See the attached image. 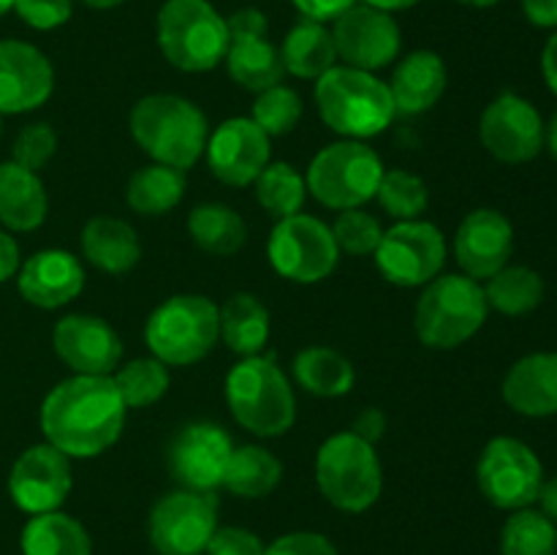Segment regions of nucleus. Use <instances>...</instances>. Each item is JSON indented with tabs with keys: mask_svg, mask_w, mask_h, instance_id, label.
<instances>
[{
	"mask_svg": "<svg viewBox=\"0 0 557 555\" xmlns=\"http://www.w3.org/2000/svg\"><path fill=\"white\" fill-rule=\"evenodd\" d=\"M125 403L112 375H74L54 386L41 406L47 444L69 457H96L120 439Z\"/></svg>",
	"mask_w": 557,
	"mask_h": 555,
	"instance_id": "obj_1",
	"label": "nucleus"
},
{
	"mask_svg": "<svg viewBox=\"0 0 557 555\" xmlns=\"http://www.w3.org/2000/svg\"><path fill=\"white\" fill-rule=\"evenodd\" d=\"M319 114L335 134L370 139L397 118L389 85L370 71L335 65L315 79Z\"/></svg>",
	"mask_w": 557,
	"mask_h": 555,
	"instance_id": "obj_2",
	"label": "nucleus"
},
{
	"mask_svg": "<svg viewBox=\"0 0 557 555\" xmlns=\"http://www.w3.org/2000/svg\"><path fill=\"white\" fill-rule=\"evenodd\" d=\"M131 134L136 145L174 169H190L207 150L210 128L196 103L169 92H156L136 101L131 109Z\"/></svg>",
	"mask_w": 557,
	"mask_h": 555,
	"instance_id": "obj_3",
	"label": "nucleus"
},
{
	"mask_svg": "<svg viewBox=\"0 0 557 555\" xmlns=\"http://www.w3.org/2000/svg\"><path fill=\"white\" fill-rule=\"evenodd\" d=\"M232 417L256 435H283L297 419V400L283 370L270 357H245L226 375Z\"/></svg>",
	"mask_w": 557,
	"mask_h": 555,
	"instance_id": "obj_4",
	"label": "nucleus"
},
{
	"mask_svg": "<svg viewBox=\"0 0 557 555\" xmlns=\"http://www.w3.org/2000/svg\"><path fill=\"white\" fill-rule=\"evenodd\" d=\"M158 47L174 69L201 74L226 60L228 22L210 0H166L158 11Z\"/></svg>",
	"mask_w": 557,
	"mask_h": 555,
	"instance_id": "obj_5",
	"label": "nucleus"
},
{
	"mask_svg": "<svg viewBox=\"0 0 557 555\" xmlns=\"http://www.w3.org/2000/svg\"><path fill=\"white\" fill-rule=\"evenodd\" d=\"M490 313L479 281L468 275H441L424 286L417 303V335L428 348H457L471 341Z\"/></svg>",
	"mask_w": 557,
	"mask_h": 555,
	"instance_id": "obj_6",
	"label": "nucleus"
},
{
	"mask_svg": "<svg viewBox=\"0 0 557 555\" xmlns=\"http://www.w3.org/2000/svg\"><path fill=\"white\" fill-rule=\"evenodd\" d=\"M315 482L321 495L341 511L370 509L384 488L375 446L357 433H337L315 455Z\"/></svg>",
	"mask_w": 557,
	"mask_h": 555,
	"instance_id": "obj_7",
	"label": "nucleus"
},
{
	"mask_svg": "<svg viewBox=\"0 0 557 555\" xmlns=\"http://www.w3.org/2000/svg\"><path fill=\"white\" fill-rule=\"evenodd\" d=\"M221 337V319L212 299L177 294L158 305L147 319L145 341L163 365H194L212 351Z\"/></svg>",
	"mask_w": 557,
	"mask_h": 555,
	"instance_id": "obj_8",
	"label": "nucleus"
},
{
	"mask_svg": "<svg viewBox=\"0 0 557 555\" xmlns=\"http://www.w3.org/2000/svg\"><path fill=\"white\" fill-rule=\"evenodd\" d=\"M384 172V163L373 147L357 139L335 141L310 161L305 185L313 199L330 210H354L375 199Z\"/></svg>",
	"mask_w": 557,
	"mask_h": 555,
	"instance_id": "obj_9",
	"label": "nucleus"
},
{
	"mask_svg": "<svg viewBox=\"0 0 557 555\" xmlns=\"http://www.w3.org/2000/svg\"><path fill=\"white\" fill-rule=\"evenodd\" d=\"M267 256L277 275L294 283H319L337 267V248L332 229L313 215H288L275 223L267 243Z\"/></svg>",
	"mask_w": 557,
	"mask_h": 555,
	"instance_id": "obj_10",
	"label": "nucleus"
},
{
	"mask_svg": "<svg viewBox=\"0 0 557 555\" xmlns=\"http://www.w3.org/2000/svg\"><path fill=\"white\" fill-rule=\"evenodd\" d=\"M476 479L490 504L517 511L528 509L539 498L544 468L531 446L509 435H498L484 446Z\"/></svg>",
	"mask_w": 557,
	"mask_h": 555,
	"instance_id": "obj_11",
	"label": "nucleus"
},
{
	"mask_svg": "<svg viewBox=\"0 0 557 555\" xmlns=\"http://www.w3.org/2000/svg\"><path fill=\"white\" fill-rule=\"evenodd\" d=\"M373 256L381 275L395 286H428L444 270L446 239L435 223L400 221L381 234Z\"/></svg>",
	"mask_w": 557,
	"mask_h": 555,
	"instance_id": "obj_12",
	"label": "nucleus"
},
{
	"mask_svg": "<svg viewBox=\"0 0 557 555\" xmlns=\"http://www.w3.org/2000/svg\"><path fill=\"white\" fill-rule=\"evenodd\" d=\"M218 528V501L212 493L177 490L152 506L150 542L158 555H201Z\"/></svg>",
	"mask_w": 557,
	"mask_h": 555,
	"instance_id": "obj_13",
	"label": "nucleus"
},
{
	"mask_svg": "<svg viewBox=\"0 0 557 555\" xmlns=\"http://www.w3.org/2000/svg\"><path fill=\"white\" fill-rule=\"evenodd\" d=\"M332 38L343 63L370 74L389 65L400 54V27L395 16L368 3L343 11L332 25Z\"/></svg>",
	"mask_w": 557,
	"mask_h": 555,
	"instance_id": "obj_14",
	"label": "nucleus"
},
{
	"mask_svg": "<svg viewBox=\"0 0 557 555\" xmlns=\"http://www.w3.org/2000/svg\"><path fill=\"white\" fill-rule=\"evenodd\" d=\"M226 22V69L232 79L253 92L281 85L286 69H283L281 49L267 38V16L259 9H239Z\"/></svg>",
	"mask_w": 557,
	"mask_h": 555,
	"instance_id": "obj_15",
	"label": "nucleus"
},
{
	"mask_svg": "<svg viewBox=\"0 0 557 555\" xmlns=\"http://www.w3.org/2000/svg\"><path fill=\"white\" fill-rule=\"evenodd\" d=\"M479 134L493 158L504 163H525L542 152L544 120L531 101L517 92H504L484 109Z\"/></svg>",
	"mask_w": 557,
	"mask_h": 555,
	"instance_id": "obj_16",
	"label": "nucleus"
},
{
	"mask_svg": "<svg viewBox=\"0 0 557 555\" xmlns=\"http://www.w3.org/2000/svg\"><path fill=\"white\" fill-rule=\"evenodd\" d=\"M69 460L52 444H36L22 452L9 477L11 501L27 515L58 511L71 493Z\"/></svg>",
	"mask_w": 557,
	"mask_h": 555,
	"instance_id": "obj_17",
	"label": "nucleus"
},
{
	"mask_svg": "<svg viewBox=\"0 0 557 555\" xmlns=\"http://www.w3.org/2000/svg\"><path fill=\"white\" fill-rule=\"evenodd\" d=\"M232 452L234 444L221 424L194 422L174 439L169 462L185 490L212 493L223 484Z\"/></svg>",
	"mask_w": 557,
	"mask_h": 555,
	"instance_id": "obj_18",
	"label": "nucleus"
},
{
	"mask_svg": "<svg viewBox=\"0 0 557 555\" xmlns=\"http://www.w3.org/2000/svg\"><path fill=\"white\" fill-rule=\"evenodd\" d=\"M207 161L221 183L253 185L270 163V136L250 118H232L207 139Z\"/></svg>",
	"mask_w": 557,
	"mask_h": 555,
	"instance_id": "obj_19",
	"label": "nucleus"
},
{
	"mask_svg": "<svg viewBox=\"0 0 557 555\" xmlns=\"http://www.w3.org/2000/svg\"><path fill=\"white\" fill-rule=\"evenodd\" d=\"M54 354L74 375H112L123 359L117 332L98 316H65L52 330Z\"/></svg>",
	"mask_w": 557,
	"mask_h": 555,
	"instance_id": "obj_20",
	"label": "nucleus"
},
{
	"mask_svg": "<svg viewBox=\"0 0 557 555\" xmlns=\"http://www.w3.org/2000/svg\"><path fill=\"white\" fill-rule=\"evenodd\" d=\"M515 250V229L498 210H473L462 218L455 234V256L462 272L473 281H487L509 264Z\"/></svg>",
	"mask_w": 557,
	"mask_h": 555,
	"instance_id": "obj_21",
	"label": "nucleus"
},
{
	"mask_svg": "<svg viewBox=\"0 0 557 555\" xmlns=\"http://www.w3.org/2000/svg\"><path fill=\"white\" fill-rule=\"evenodd\" d=\"M54 87L52 63L25 41H0V114L38 109Z\"/></svg>",
	"mask_w": 557,
	"mask_h": 555,
	"instance_id": "obj_22",
	"label": "nucleus"
},
{
	"mask_svg": "<svg viewBox=\"0 0 557 555\" xmlns=\"http://www.w3.org/2000/svg\"><path fill=\"white\" fill-rule=\"evenodd\" d=\"M20 294L36 308L54 310L69 305L85 288V270L69 250H38L20 267Z\"/></svg>",
	"mask_w": 557,
	"mask_h": 555,
	"instance_id": "obj_23",
	"label": "nucleus"
},
{
	"mask_svg": "<svg viewBox=\"0 0 557 555\" xmlns=\"http://www.w3.org/2000/svg\"><path fill=\"white\" fill-rule=\"evenodd\" d=\"M504 400L525 417L557 414V354L539 351L517 359L504 379Z\"/></svg>",
	"mask_w": 557,
	"mask_h": 555,
	"instance_id": "obj_24",
	"label": "nucleus"
},
{
	"mask_svg": "<svg viewBox=\"0 0 557 555\" xmlns=\"http://www.w3.org/2000/svg\"><path fill=\"white\" fill-rule=\"evenodd\" d=\"M446 90V65L441 54L419 49L400 60L389 82L395 112L400 118L422 114L441 101Z\"/></svg>",
	"mask_w": 557,
	"mask_h": 555,
	"instance_id": "obj_25",
	"label": "nucleus"
},
{
	"mask_svg": "<svg viewBox=\"0 0 557 555\" xmlns=\"http://www.w3.org/2000/svg\"><path fill=\"white\" fill-rule=\"evenodd\" d=\"M82 254L101 272L123 275L136 267L141 245L131 223L120 221V218L98 215L90 218L87 226L82 229Z\"/></svg>",
	"mask_w": 557,
	"mask_h": 555,
	"instance_id": "obj_26",
	"label": "nucleus"
},
{
	"mask_svg": "<svg viewBox=\"0 0 557 555\" xmlns=\"http://www.w3.org/2000/svg\"><path fill=\"white\" fill-rule=\"evenodd\" d=\"M49 210L47 190L36 172L9 161L0 163V221L11 232H33Z\"/></svg>",
	"mask_w": 557,
	"mask_h": 555,
	"instance_id": "obj_27",
	"label": "nucleus"
},
{
	"mask_svg": "<svg viewBox=\"0 0 557 555\" xmlns=\"http://www.w3.org/2000/svg\"><path fill=\"white\" fill-rule=\"evenodd\" d=\"M283 69L299 79H321L337 63L335 38L324 22L299 20L281 47Z\"/></svg>",
	"mask_w": 557,
	"mask_h": 555,
	"instance_id": "obj_28",
	"label": "nucleus"
},
{
	"mask_svg": "<svg viewBox=\"0 0 557 555\" xmlns=\"http://www.w3.org/2000/svg\"><path fill=\"white\" fill-rule=\"evenodd\" d=\"M221 337L239 357H256L270 341V313L253 294H232L221 310Z\"/></svg>",
	"mask_w": 557,
	"mask_h": 555,
	"instance_id": "obj_29",
	"label": "nucleus"
},
{
	"mask_svg": "<svg viewBox=\"0 0 557 555\" xmlns=\"http://www.w3.org/2000/svg\"><path fill=\"white\" fill-rule=\"evenodd\" d=\"M294 379L315 397L348 395L354 386V365L341 351L326 346H308L294 357Z\"/></svg>",
	"mask_w": 557,
	"mask_h": 555,
	"instance_id": "obj_30",
	"label": "nucleus"
},
{
	"mask_svg": "<svg viewBox=\"0 0 557 555\" xmlns=\"http://www.w3.org/2000/svg\"><path fill=\"white\" fill-rule=\"evenodd\" d=\"M22 553L92 555V544L79 520L63 511H44V515H33V520L22 531Z\"/></svg>",
	"mask_w": 557,
	"mask_h": 555,
	"instance_id": "obj_31",
	"label": "nucleus"
},
{
	"mask_svg": "<svg viewBox=\"0 0 557 555\" xmlns=\"http://www.w3.org/2000/svg\"><path fill=\"white\" fill-rule=\"evenodd\" d=\"M283 462L270 449L256 444L237 446L228 460L223 484L239 498H264L281 484Z\"/></svg>",
	"mask_w": 557,
	"mask_h": 555,
	"instance_id": "obj_32",
	"label": "nucleus"
},
{
	"mask_svg": "<svg viewBox=\"0 0 557 555\" xmlns=\"http://www.w3.org/2000/svg\"><path fill=\"white\" fill-rule=\"evenodd\" d=\"M185 194V172L183 169L166 166V163H150V166L139 169L134 177L128 180L125 188V199L128 207L139 215H163V212L174 210Z\"/></svg>",
	"mask_w": 557,
	"mask_h": 555,
	"instance_id": "obj_33",
	"label": "nucleus"
},
{
	"mask_svg": "<svg viewBox=\"0 0 557 555\" xmlns=\"http://www.w3.org/2000/svg\"><path fill=\"white\" fill-rule=\"evenodd\" d=\"M188 232L194 243L201 250L212 256H232L237 254L248 237V226H245L243 215L226 205H210L194 207L188 218Z\"/></svg>",
	"mask_w": 557,
	"mask_h": 555,
	"instance_id": "obj_34",
	"label": "nucleus"
},
{
	"mask_svg": "<svg viewBox=\"0 0 557 555\" xmlns=\"http://www.w3.org/2000/svg\"><path fill=\"white\" fill-rule=\"evenodd\" d=\"M482 288L490 308H495L498 313L506 316L531 313V310H536L544 299V281L536 270H531V267L506 264L504 270H498L493 278H487V286Z\"/></svg>",
	"mask_w": 557,
	"mask_h": 555,
	"instance_id": "obj_35",
	"label": "nucleus"
},
{
	"mask_svg": "<svg viewBox=\"0 0 557 555\" xmlns=\"http://www.w3.org/2000/svg\"><path fill=\"white\" fill-rule=\"evenodd\" d=\"M253 185L259 205L277 221L297 215L305 205V196H308V185L299 177L297 169L283 161L267 163V169L256 177Z\"/></svg>",
	"mask_w": 557,
	"mask_h": 555,
	"instance_id": "obj_36",
	"label": "nucleus"
},
{
	"mask_svg": "<svg viewBox=\"0 0 557 555\" xmlns=\"http://www.w3.org/2000/svg\"><path fill=\"white\" fill-rule=\"evenodd\" d=\"M114 386L123 397L125 408H145L161 400L169 390V370L161 359L139 357L117 365L112 373Z\"/></svg>",
	"mask_w": 557,
	"mask_h": 555,
	"instance_id": "obj_37",
	"label": "nucleus"
},
{
	"mask_svg": "<svg viewBox=\"0 0 557 555\" xmlns=\"http://www.w3.org/2000/svg\"><path fill=\"white\" fill-rule=\"evenodd\" d=\"M504 555H557V526L547 515L517 509L500 533Z\"/></svg>",
	"mask_w": 557,
	"mask_h": 555,
	"instance_id": "obj_38",
	"label": "nucleus"
},
{
	"mask_svg": "<svg viewBox=\"0 0 557 555\" xmlns=\"http://www.w3.org/2000/svg\"><path fill=\"white\" fill-rule=\"evenodd\" d=\"M375 199L397 221H417L428 210L430 196L422 177L403 172V169H392V172H384V177H381Z\"/></svg>",
	"mask_w": 557,
	"mask_h": 555,
	"instance_id": "obj_39",
	"label": "nucleus"
},
{
	"mask_svg": "<svg viewBox=\"0 0 557 555\" xmlns=\"http://www.w3.org/2000/svg\"><path fill=\"white\" fill-rule=\"evenodd\" d=\"M302 118V101L297 92L286 85H272L259 92L253 103V123L267 136H283L294 131V125Z\"/></svg>",
	"mask_w": 557,
	"mask_h": 555,
	"instance_id": "obj_40",
	"label": "nucleus"
},
{
	"mask_svg": "<svg viewBox=\"0 0 557 555\" xmlns=\"http://www.w3.org/2000/svg\"><path fill=\"white\" fill-rule=\"evenodd\" d=\"M381 234H384V229H381L379 218L359 210V207L341 210V215L332 223V237H335L337 248L351 256L375 254V248L381 243Z\"/></svg>",
	"mask_w": 557,
	"mask_h": 555,
	"instance_id": "obj_41",
	"label": "nucleus"
},
{
	"mask_svg": "<svg viewBox=\"0 0 557 555\" xmlns=\"http://www.w3.org/2000/svg\"><path fill=\"white\" fill-rule=\"evenodd\" d=\"M58 150V134L49 123H30L20 131L14 141V163L30 169H41Z\"/></svg>",
	"mask_w": 557,
	"mask_h": 555,
	"instance_id": "obj_42",
	"label": "nucleus"
},
{
	"mask_svg": "<svg viewBox=\"0 0 557 555\" xmlns=\"http://www.w3.org/2000/svg\"><path fill=\"white\" fill-rule=\"evenodd\" d=\"M14 11L33 30H54L74 14V0H14Z\"/></svg>",
	"mask_w": 557,
	"mask_h": 555,
	"instance_id": "obj_43",
	"label": "nucleus"
},
{
	"mask_svg": "<svg viewBox=\"0 0 557 555\" xmlns=\"http://www.w3.org/2000/svg\"><path fill=\"white\" fill-rule=\"evenodd\" d=\"M207 555H264V544L245 528H215Z\"/></svg>",
	"mask_w": 557,
	"mask_h": 555,
	"instance_id": "obj_44",
	"label": "nucleus"
},
{
	"mask_svg": "<svg viewBox=\"0 0 557 555\" xmlns=\"http://www.w3.org/2000/svg\"><path fill=\"white\" fill-rule=\"evenodd\" d=\"M264 555H337V550L321 533L297 531L275 539L270 547H264Z\"/></svg>",
	"mask_w": 557,
	"mask_h": 555,
	"instance_id": "obj_45",
	"label": "nucleus"
},
{
	"mask_svg": "<svg viewBox=\"0 0 557 555\" xmlns=\"http://www.w3.org/2000/svg\"><path fill=\"white\" fill-rule=\"evenodd\" d=\"M292 3L297 5V11L305 16V20L335 22L343 11L357 5L359 0H292Z\"/></svg>",
	"mask_w": 557,
	"mask_h": 555,
	"instance_id": "obj_46",
	"label": "nucleus"
},
{
	"mask_svg": "<svg viewBox=\"0 0 557 555\" xmlns=\"http://www.w3.org/2000/svg\"><path fill=\"white\" fill-rule=\"evenodd\" d=\"M522 11L539 27H557V0H522Z\"/></svg>",
	"mask_w": 557,
	"mask_h": 555,
	"instance_id": "obj_47",
	"label": "nucleus"
},
{
	"mask_svg": "<svg viewBox=\"0 0 557 555\" xmlns=\"http://www.w3.org/2000/svg\"><path fill=\"white\" fill-rule=\"evenodd\" d=\"M20 270V245L11 234L0 232V283L9 281Z\"/></svg>",
	"mask_w": 557,
	"mask_h": 555,
	"instance_id": "obj_48",
	"label": "nucleus"
},
{
	"mask_svg": "<svg viewBox=\"0 0 557 555\" xmlns=\"http://www.w3.org/2000/svg\"><path fill=\"white\" fill-rule=\"evenodd\" d=\"M384 430H386L384 414H381L379 408H370V411H364L362 417L357 419V424H354L351 433L362 435L364 441H370V444L375 446V441L381 439V433H384Z\"/></svg>",
	"mask_w": 557,
	"mask_h": 555,
	"instance_id": "obj_49",
	"label": "nucleus"
},
{
	"mask_svg": "<svg viewBox=\"0 0 557 555\" xmlns=\"http://www.w3.org/2000/svg\"><path fill=\"white\" fill-rule=\"evenodd\" d=\"M542 71H544V79H547L549 90L557 96V33L549 36L547 47L542 52Z\"/></svg>",
	"mask_w": 557,
	"mask_h": 555,
	"instance_id": "obj_50",
	"label": "nucleus"
},
{
	"mask_svg": "<svg viewBox=\"0 0 557 555\" xmlns=\"http://www.w3.org/2000/svg\"><path fill=\"white\" fill-rule=\"evenodd\" d=\"M536 501L542 504V515H547L557 526V477L549 479V482H542Z\"/></svg>",
	"mask_w": 557,
	"mask_h": 555,
	"instance_id": "obj_51",
	"label": "nucleus"
},
{
	"mask_svg": "<svg viewBox=\"0 0 557 555\" xmlns=\"http://www.w3.org/2000/svg\"><path fill=\"white\" fill-rule=\"evenodd\" d=\"M362 3H368V5H373V9H381V11H386V14H392V11L413 9V5L422 3V0H362Z\"/></svg>",
	"mask_w": 557,
	"mask_h": 555,
	"instance_id": "obj_52",
	"label": "nucleus"
},
{
	"mask_svg": "<svg viewBox=\"0 0 557 555\" xmlns=\"http://www.w3.org/2000/svg\"><path fill=\"white\" fill-rule=\"evenodd\" d=\"M544 145L549 147L553 158H557V109H555L553 120H549V125H547V128H544Z\"/></svg>",
	"mask_w": 557,
	"mask_h": 555,
	"instance_id": "obj_53",
	"label": "nucleus"
},
{
	"mask_svg": "<svg viewBox=\"0 0 557 555\" xmlns=\"http://www.w3.org/2000/svg\"><path fill=\"white\" fill-rule=\"evenodd\" d=\"M85 5H90V9H114V5L125 3V0H82Z\"/></svg>",
	"mask_w": 557,
	"mask_h": 555,
	"instance_id": "obj_54",
	"label": "nucleus"
},
{
	"mask_svg": "<svg viewBox=\"0 0 557 555\" xmlns=\"http://www.w3.org/2000/svg\"><path fill=\"white\" fill-rule=\"evenodd\" d=\"M457 3L473 5V9H487V5H495V3H498V0H457Z\"/></svg>",
	"mask_w": 557,
	"mask_h": 555,
	"instance_id": "obj_55",
	"label": "nucleus"
},
{
	"mask_svg": "<svg viewBox=\"0 0 557 555\" xmlns=\"http://www.w3.org/2000/svg\"><path fill=\"white\" fill-rule=\"evenodd\" d=\"M9 9H14V0H0V16H3Z\"/></svg>",
	"mask_w": 557,
	"mask_h": 555,
	"instance_id": "obj_56",
	"label": "nucleus"
},
{
	"mask_svg": "<svg viewBox=\"0 0 557 555\" xmlns=\"http://www.w3.org/2000/svg\"><path fill=\"white\" fill-rule=\"evenodd\" d=\"M0 118H3V114H0ZM0 128H3V120H0Z\"/></svg>",
	"mask_w": 557,
	"mask_h": 555,
	"instance_id": "obj_57",
	"label": "nucleus"
}]
</instances>
